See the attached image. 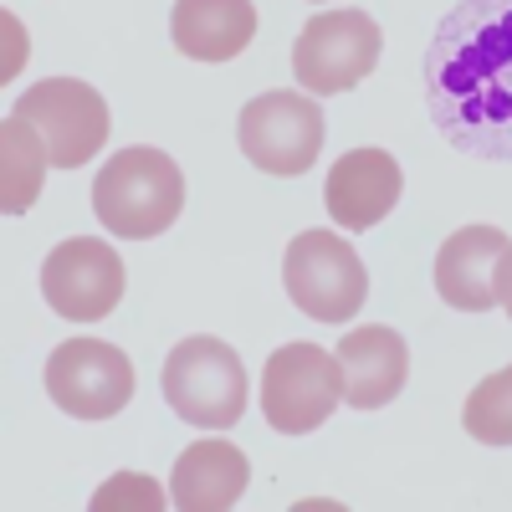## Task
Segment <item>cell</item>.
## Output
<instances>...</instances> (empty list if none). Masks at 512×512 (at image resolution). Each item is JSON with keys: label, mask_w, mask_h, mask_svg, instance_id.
I'll return each instance as SVG.
<instances>
[{"label": "cell", "mask_w": 512, "mask_h": 512, "mask_svg": "<svg viewBox=\"0 0 512 512\" xmlns=\"http://www.w3.org/2000/svg\"><path fill=\"white\" fill-rule=\"evenodd\" d=\"M425 103L441 139L512 164V0H461L425 47Z\"/></svg>", "instance_id": "6da1fadb"}, {"label": "cell", "mask_w": 512, "mask_h": 512, "mask_svg": "<svg viewBox=\"0 0 512 512\" xmlns=\"http://www.w3.org/2000/svg\"><path fill=\"white\" fill-rule=\"evenodd\" d=\"M185 210V175L164 149H118L93 180V216L118 241L164 236Z\"/></svg>", "instance_id": "7a4b0ae2"}, {"label": "cell", "mask_w": 512, "mask_h": 512, "mask_svg": "<svg viewBox=\"0 0 512 512\" xmlns=\"http://www.w3.org/2000/svg\"><path fill=\"white\" fill-rule=\"evenodd\" d=\"M159 390L180 420L200 425V431H231L246 410V364L221 338H185L169 349Z\"/></svg>", "instance_id": "3957f363"}, {"label": "cell", "mask_w": 512, "mask_h": 512, "mask_svg": "<svg viewBox=\"0 0 512 512\" xmlns=\"http://www.w3.org/2000/svg\"><path fill=\"white\" fill-rule=\"evenodd\" d=\"M323 108L313 93L303 88H277V93H262L251 98L236 118V144L241 154L267 169L277 180H292V175H308L323 154Z\"/></svg>", "instance_id": "277c9868"}, {"label": "cell", "mask_w": 512, "mask_h": 512, "mask_svg": "<svg viewBox=\"0 0 512 512\" xmlns=\"http://www.w3.org/2000/svg\"><path fill=\"white\" fill-rule=\"evenodd\" d=\"M282 287L308 318L349 323L369 297V272L338 231H303L282 256Z\"/></svg>", "instance_id": "5b68a950"}, {"label": "cell", "mask_w": 512, "mask_h": 512, "mask_svg": "<svg viewBox=\"0 0 512 512\" xmlns=\"http://www.w3.org/2000/svg\"><path fill=\"white\" fill-rule=\"evenodd\" d=\"M344 405L338 354L318 344H282L262 369V415L282 436H308Z\"/></svg>", "instance_id": "8992f818"}, {"label": "cell", "mask_w": 512, "mask_h": 512, "mask_svg": "<svg viewBox=\"0 0 512 512\" xmlns=\"http://www.w3.org/2000/svg\"><path fill=\"white\" fill-rule=\"evenodd\" d=\"M384 47V31L374 16L364 11H323L303 26L292 47V77L303 82V93L313 98H333V93H349L374 72Z\"/></svg>", "instance_id": "52a82bcc"}, {"label": "cell", "mask_w": 512, "mask_h": 512, "mask_svg": "<svg viewBox=\"0 0 512 512\" xmlns=\"http://www.w3.org/2000/svg\"><path fill=\"white\" fill-rule=\"evenodd\" d=\"M16 118H26L41 144H47L57 169H77L98 159L103 139H108V103L93 82H77V77H47L36 88L21 93V103L11 108Z\"/></svg>", "instance_id": "ba28073f"}, {"label": "cell", "mask_w": 512, "mask_h": 512, "mask_svg": "<svg viewBox=\"0 0 512 512\" xmlns=\"http://www.w3.org/2000/svg\"><path fill=\"white\" fill-rule=\"evenodd\" d=\"M128 287L123 256L98 241V236H72L47 251L41 262V297L47 308L67 323H98L118 308V297Z\"/></svg>", "instance_id": "9c48e42d"}, {"label": "cell", "mask_w": 512, "mask_h": 512, "mask_svg": "<svg viewBox=\"0 0 512 512\" xmlns=\"http://www.w3.org/2000/svg\"><path fill=\"white\" fill-rule=\"evenodd\" d=\"M47 395L77 420H113L134 400V364L103 338H67L47 359Z\"/></svg>", "instance_id": "30bf717a"}, {"label": "cell", "mask_w": 512, "mask_h": 512, "mask_svg": "<svg viewBox=\"0 0 512 512\" xmlns=\"http://www.w3.org/2000/svg\"><path fill=\"white\" fill-rule=\"evenodd\" d=\"M400 190H405V175L390 149H349L328 169L323 205H328L333 226L359 236V231H374L400 205Z\"/></svg>", "instance_id": "8fae6325"}, {"label": "cell", "mask_w": 512, "mask_h": 512, "mask_svg": "<svg viewBox=\"0 0 512 512\" xmlns=\"http://www.w3.org/2000/svg\"><path fill=\"white\" fill-rule=\"evenodd\" d=\"M512 241L497 226H461L436 251V292L456 313L497 308V262Z\"/></svg>", "instance_id": "7c38bea8"}, {"label": "cell", "mask_w": 512, "mask_h": 512, "mask_svg": "<svg viewBox=\"0 0 512 512\" xmlns=\"http://www.w3.org/2000/svg\"><path fill=\"white\" fill-rule=\"evenodd\" d=\"M338 369H344V400L349 410H379L405 390L410 349L390 323L374 328H349L338 344Z\"/></svg>", "instance_id": "4fadbf2b"}, {"label": "cell", "mask_w": 512, "mask_h": 512, "mask_svg": "<svg viewBox=\"0 0 512 512\" xmlns=\"http://www.w3.org/2000/svg\"><path fill=\"white\" fill-rule=\"evenodd\" d=\"M246 487H251V461H246L241 446H231V441H195L175 461L169 502H175L180 512H226V507L241 502Z\"/></svg>", "instance_id": "5bb4252c"}, {"label": "cell", "mask_w": 512, "mask_h": 512, "mask_svg": "<svg viewBox=\"0 0 512 512\" xmlns=\"http://www.w3.org/2000/svg\"><path fill=\"white\" fill-rule=\"evenodd\" d=\"M251 36V0H175V16H169V41L195 62H231L251 47Z\"/></svg>", "instance_id": "9a60e30c"}, {"label": "cell", "mask_w": 512, "mask_h": 512, "mask_svg": "<svg viewBox=\"0 0 512 512\" xmlns=\"http://www.w3.org/2000/svg\"><path fill=\"white\" fill-rule=\"evenodd\" d=\"M47 144L26 118H6L0 123V210L6 216H26L31 200L41 195V180H47Z\"/></svg>", "instance_id": "2e32d148"}, {"label": "cell", "mask_w": 512, "mask_h": 512, "mask_svg": "<svg viewBox=\"0 0 512 512\" xmlns=\"http://www.w3.org/2000/svg\"><path fill=\"white\" fill-rule=\"evenodd\" d=\"M461 420L482 446H512V369L487 374L477 390L466 395Z\"/></svg>", "instance_id": "e0dca14e"}, {"label": "cell", "mask_w": 512, "mask_h": 512, "mask_svg": "<svg viewBox=\"0 0 512 512\" xmlns=\"http://www.w3.org/2000/svg\"><path fill=\"white\" fill-rule=\"evenodd\" d=\"M169 497L149 482V477H139V472H113L98 492H93V512H118V507H128V512H159Z\"/></svg>", "instance_id": "ac0fdd59"}, {"label": "cell", "mask_w": 512, "mask_h": 512, "mask_svg": "<svg viewBox=\"0 0 512 512\" xmlns=\"http://www.w3.org/2000/svg\"><path fill=\"white\" fill-rule=\"evenodd\" d=\"M497 308H507V318H512V246L502 251V262H497Z\"/></svg>", "instance_id": "d6986e66"}, {"label": "cell", "mask_w": 512, "mask_h": 512, "mask_svg": "<svg viewBox=\"0 0 512 512\" xmlns=\"http://www.w3.org/2000/svg\"><path fill=\"white\" fill-rule=\"evenodd\" d=\"M6 36H11V62H6V72H16V62H26V31H16L11 16H6Z\"/></svg>", "instance_id": "ffe728a7"}]
</instances>
